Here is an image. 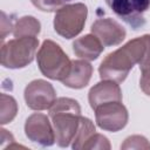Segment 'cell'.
<instances>
[{
    "label": "cell",
    "mask_w": 150,
    "mask_h": 150,
    "mask_svg": "<svg viewBox=\"0 0 150 150\" xmlns=\"http://www.w3.org/2000/svg\"><path fill=\"white\" fill-rule=\"evenodd\" d=\"M146 47L145 35L132 39L112 53H109L98 67L102 80H110L117 83L123 82L132 67L138 63Z\"/></svg>",
    "instance_id": "cell-1"
},
{
    "label": "cell",
    "mask_w": 150,
    "mask_h": 150,
    "mask_svg": "<svg viewBox=\"0 0 150 150\" xmlns=\"http://www.w3.org/2000/svg\"><path fill=\"white\" fill-rule=\"evenodd\" d=\"M49 117L59 146L67 148L73 142L81 120V107L70 97H59L49 108Z\"/></svg>",
    "instance_id": "cell-2"
},
{
    "label": "cell",
    "mask_w": 150,
    "mask_h": 150,
    "mask_svg": "<svg viewBox=\"0 0 150 150\" xmlns=\"http://www.w3.org/2000/svg\"><path fill=\"white\" fill-rule=\"evenodd\" d=\"M41 74L50 80L62 81L69 73L71 61L53 40H45L36 55Z\"/></svg>",
    "instance_id": "cell-3"
},
{
    "label": "cell",
    "mask_w": 150,
    "mask_h": 150,
    "mask_svg": "<svg viewBox=\"0 0 150 150\" xmlns=\"http://www.w3.org/2000/svg\"><path fill=\"white\" fill-rule=\"evenodd\" d=\"M39 47L36 36L15 38L1 47V64L5 68H25L33 62Z\"/></svg>",
    "instance_id": "cell-4"
},
{
    "label": "cell",
    "mask_w": 150,
    "mask_h": 150,
    "mask_svg": "<svg viewBox=\"0 0 150 150\" xmlns=\"http://www.w3.org/2000/svg\"><path fill=\"white\" fill-rule=\"evenodd\" d=\"M87 15L88 8L82 2L64 5L55 13L54 29L60 36L64 39H73L82 32Z\"/></svg>",
    "instance_id": "cell-5"
},
{
    "label": "cell",
    "mask_w": 150,
    "mask_h": 150,
    "mask_svg": "<svg viewBox=\"0 0 150 150\" xmlns=\"http://www.w3.org/2000/svg\"><path fill=\"white\" fill-rule=\"evenodd\" d=\"M105 4L132 29L145 25L144 13L150 8V0H105Z\"/></svg>",
    "instance_id": "cell-6"
},
{
    "label": "cell",
    "mask_w": 150,
    "mask_h": 150,
    "mask_svg": "<svg viewBox=\"0 0 150 150\" xmlns=\"http://www.w3.org/2000/svg\"><path fill=\"white\" fill-rule=\"evenodd\" d=\"M94 111L97 125L105 131H120L127 125L129 120L128 110L122 104V101H112L101 104Z\"/></svg>",
    "instance_id": "cell-7"
},
{
    "label": "cell",
    "mask_w": 150,
    "mask_h": 150,
    "mask_svg": "<svg viewBox=\"0 0 150 150\" xmlns=\"http://www.w3.org/2000/svg\"><path fill=\"white\" fill-rule=\"evenodd\" d=\"M23 96L29 109L41 111L49 109L53 105L56 100V91L52 83L39 79L26 86Z\"/></svg>",
    "instance_id": "cell-8"
},
{
    "label": "cell",
    "mask_w": 150,
    "mask_h": 150,
    "mask_svg": "<svg viewBox=\"0 0 150 150\" xmlns=\"http://www.w3.org/2000/svg\"><path fill=\"white\" fill-rule=\"evenodd\" d=\"M49 117L45 114H32L25 123V134L29 141L41 146H50L54 144L55 131Z\"/></svg>",
    "instance_id": "cell-9"
},
{
    "label": "cell",
    "mask_w": 150,
    "mask_h": 150,
    "mask_svg": "<svg viewBox=\"0 0 150 150\" xmlns=\"http://www.w3.org/2000/svg\"><path fill=\"white\" fill-rule=\"evenodd\" d=\"M91 33L98 38L104 47L120 45L127 35L125 29L111 18L97 19L90 28Z\"/></svg>",
    "instance_id": "cell-10"
},
{
    "label": "cell",
    "mask_w": 150,
    "mask_h": 150,
    "mask_svg": "<svg viewBox=\"0 0 150 150\" xmlns=\"http://www.w3.org/2000/svg\"><path fill=\"white\" fill-rule=\"evenodd\" d=\"M88 101L90 108L95 110L101 104L112 101H122V90L117 82L102 80L101 82L91 87L88 93Z\"/></svg>",
    "instance_id": "cell-11"
},
{
    "label": "cell",
    "mask_w": 150,
    "mask_h": 150,
    "mask_svg": "<svg viewBox=\"0 0 150 150\" xmlns=\"http://www.w3.org/2000/svg\"><path fill=\"white\" fill-rule=\"evenodd\" d=\"M93 75V66L87 60H73L68 75L61 81L66 87L82 89L88 86Z\"/></svg>",
    "instance_id": "cell-12"
},
{
    "label": "cell",
    "mask_w": 150,
    "mask_h": 150,
    "mask_svg": "<svg viewBox=\"0 0 150 150\" xmlns=\"http://www.w3.org/2000/svg\"><path fill=\"white\" fill-rule=\"evenodd\" d=\"M103 49H104V46L98 40V38L95 36L93 33L86 34L73 42L74 54L80 59H83L87 61L96 60L101 55Z\"/></svg>",
    "instance_id": "cell-13"
},
{
    "label": "cell",
    "mask_w": 150,
    "mask_h": 150,
    "mask_svg": "<svg viewBox=\"0 0 150 150\" xmlns=\"http://www.w3.org/2000/svg\"><path fill=\"white\" fill-rule=\"evenodd\" d=\"M41 30V23L38 19L32 15H26L16 20L13 27L14 38H25V36H38Z\"/></svg>",
    "instance_id": "cell-14"
},
{
    "label": "cell",
    "mask_w": 150,
    "mask_h": 150,
    "mask_svg": "<svg viewBox=\"0 0 150 150\" xmlns=\"http://www.w3.org/2000/svg\"><path fill=\"white\" fill-rule=\"evenodd\" d=\"M145 40L146 47L141 61L138 62L141 70L139 87L145 95L150 96V34H145Z\"/></svg>",
    "instance_id": "cell-15"
},
{
    "label": "cell",
    "mask_w": 150,
    "mask_h": 150,
    "mask_svg": "<svg viewBox=\"0 0 150 150\" xmlns=\"http://www.w3.org/2000/svg\"><path fill=\"white\" fill-rule=\"evenodd\" d=\"M95 131L96 130H95L94 123L89 118L81 116L77 132L71 142V148L73 149H83L84 143L95 134Z\"/></svg>",
    "instance_id": "cell-16"
},
{
    "label": "cell",
    "mask_w": 150,
    "mask_h": 150,
    "mask_svg": "<svg viewBox=\"0 0 150 150\" xmlns=\"http://www.w3.org/2000/svg\"><path fill=\"white\" fill-rule=\"evenodd\" d=\"M1 107H0V123L7 124L14 120L18 114V103L15 98L7 94H1Z\"/></svg>",
    "instance_id": "cell-17"
},
{
    "label": "cell",
    "mask_w": 150,
    "mask_h": 150,
    "mask_svg": "<svg viewBox=\"0 0 150 150\" xmlns=\"http://www.w3.org/2000/svg\"><path fill=\"white\" fill-rule=\"evenodd\" d=\"M121 149H150V143L144 136L141 135H132L125 138L123 144H121Z\"/></svg>",
    "instance_id": "cell-18"
},
{
    "label": "cell",
    "mask_w": 150,
    "mask_h": 150,
    "mask_svg": "<svg viewBox=\"0 0 150 150\" xmlns=\"http://www.w3.org/2000/svg\"><path fill=\"white\" fill-rule=\"evenodd\" d=\"M111 148L108 138L101 134H94L83 145V149H100V150H109Z\"/></svg>",
    "instance_id": "cell-19"
},
{
    "label": "cell",
    "mask_w": 150,
    "mask_h": 150,
    "mask_svg": "<svg viewBox=\"0 0 150 150\" xmlns=\"http://www.w3.org/2000/svg\"><path fill=\"white\" fill-rule=\"evenodd\" d=\"M32 4L42 12H56L64 6V0H30Z\"/></svg>",
    "instance_id": "cell-20"
},
{
    "label": "cell",
    "mask_w": 150,
    "mask_h": 150,
    "mask_svg": "<svg viewBox=\"0 0 150 150\" xmlns=\"http://www.w3.org/2000/svg\"><path fill=\"white\" fill-rule=\"evenodd\" d=\"M1 41H4L5 40V38H6V35L7 34H9L11 33V30H13V27H14V25L12 23V21L7 18V15H6V13H1Z\"/></svg>",
    "instance_id": "cell-21"
}]
</instances>
